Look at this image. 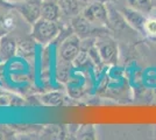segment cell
<instances>
[{
  "instance_id": "obj_17",
  "label": "cell",
  "mask_w": 156,
  "mask_h": 140,
  "mask_svg": "<svg viewBox=\"0 0 156 140\" xmlns=\"http://www.w3.org/2000/svg\"><path fill=\"white\" fill-rule=\"evenodd\" d=\"M144 33L151 35V36H156V19L155 18H149L146 20L144 23Z\"/></svg>"
},
{
  "instance_id": "obj_1",
  "label": "cell",
  "mask_w": 156,
  "mask_h": 140,
  "mask_svg": "<svg viewBox=\"0 0 156 140\" xmlns=\"http://www.w3.org/2000/svg\"><path fill=\"white\" fill-rule=\"evenodd\" d=\"M32 36L36 43L47 45L57 38L59 33V28L56 21L46 20L43 18H40L35 23H33Z\"/></svg>"
},
{
  "instance_id": "obj_25",
  "label": "cell",
  "mask_w": 156,
  "mask_h": 140,
  "mask_svg": "<svg viewBox=\"0 0 156 140\" xmlns=\"http://www.w3.org/2000/svg\"><path fill=\"white\" fill-rule=\"evenodd\" d=\"M151 1V5H153V7L154 8H156V0H150Z\"/></svg>"
},
{
  "instance_id": "obj_4",
  "label": "cell",
  "mask_w": 156,
  "mask_h": 140,
  "mask_svg": "<svg viewBox=\"0 0 156 140\" xmlns=\"http://www.w3.org/2000/svg\"><path fill=\"white\" fill-rule=\"evenodd\" d=\"M82 15L86 20L91 23L97 25H107V18H108V11L107 6L100 2V1H92L85 7L82 12Z\"/></svg>"
},
{
  "instance_id": "obj_3",
  "label": "cell",
  "mask_w": 156,
  "mask_h": 140,
  "mask_svg": "<svg viewBox=\"0 0 156 140\" xmlns=\"http://www.w3.org/2000/svg\"><path fill=\"white\" fill-rule=\"evenodd\" d=\"M41 0H22L14 4L13 7L28 23L33 25L41 18Z\"/></svg>"
},
{
  "instance_id": "obj_16",
  "label": "cell",
  "mask_w": 156,
  "mask_h": 140,
  "mask_svg": "<svg viewBox=\"0 0 156 140\" xmlns=\"http://www.w3.org/2000/svg\"><path fill=\"white\" fill-rule=\"evenodd\" d=\"M91 60L90 56H89V53L86 49H80V52L78 53V55L76 56V59L73 60V63L76 67H84L85 64Z\"/></svg>"
},
{
  "instance_id": "obj_27",
  "label": "cell",
  "mask_w": 156,
  "mask_h": 140,
  "mask_svg": "<svg viewBox=\"0 0 156 140\" xmlns=\"http://www.w3.org/2000/svg\"><path fill=\"white\" fill-rule=\"evenodd\" d=\"M1 76H2V64L0 63V78H1Z\"/></svg>"
},
{
  "instance_id": "obj_5",
  "label": "cell",
  "mask_w": 156,
  "mask_h": 140,
  "mask_svg": "<svg viewBox=\"0 0 156 140\" xmlns=\"http://www.w3.org/2000/svg\"><path fill=\"white\" fill-rule=\"evenodd\" d=\"M80 49V38L73 33L62 41L58 48V54L64 62H73Z\"/></svg>"
},
{
  "instance_id": "obj_21",
  "label": "cell",
  "mask_w": 156,
  "mask_h": 140,
  "mask_svg": "<svg viewBox=\"0 0 156 140\" xmlns=\"http://www.w3.org/2000/svg\"><path fill=\"white\" fill-rule=\"evenodd\" d=\"M8 33H9V31H8V28H7L6 25H5V21H4V19L0 18V39H1L2 36L7 35Z\"/></svg>"
},
{
  "instance_id": "obj_11",
  "label": "cell",
  "mask_w": 156,
  "mask_h": 140,
  "mask_svg": "<svg viewBox=\"0 0 156 140\" xmlns=\"http://www.w3.org/2000/svg\"><path fill=\"white\" fill-rule=\"evenodd\" d=\"M41 102L47 106H61L64 103V96L58 91H51L41 96Z\"/></svg>"
},
{
  "instance_id": "obj_9",
  "label": "cell",
  "mask_w": 156,
  "mask_h": 140,
  "mask_svg": "<svg viewBox=\"0 0 156 140\" xmlns=\"http://www.w3.org/2000/svg\"><path fill=\"white\" fill-rule=\"evenodd\" d=\"M71 27H72V32L78 35L80 39H84L87 38L90 33L92 32V23L89 20H86L83 15H75L72 16L71 21Z\"/></svg>"
},
{
  "instance_id": "obj_18",
  "label": "cell",
  "mask_w": 156,
  "mask_h": 140,
  "mask_svg": "<svg viewBox=\"0 0 156 140\" xmlns=\"http://www.w3.org/2000/svg\"><path fill=\"white\" fill-rule=\"evenodd\" d=\"M78 135H79V138H84V139H87V138L93 139V138H94V137H93V135H94L93 127L89 126V125H85V126L82 127V131L78 132Z\"/></svg>"
},
{
  "instance_id": "obj_14",
  "label": "cell",
  "mask_w": 156,
  "mask_h": 140,
  "mask_svg": "<svg viewBox=\"0 0 156 140\" xmlns=\"http://www.w3.org/2000/svg\"><path fill=\"white\" fill-rule=\"evenodd\" d=\"M127 2H128L129 7L136 9V11H140L142 13H149L154 8L150 0H127Z\"/></svg>"
},
{
  "instance_id": "obj_12",
  "label": "cell",
  "mask_w": 156,
  "mask_h": 140,
  "mask_svg": "<svg viewBox=\"0 0 156 140\" xmlns=\"http://www.w3.org/2000/svg\"><path fill=\"white\" fill-rule=\"evenodd\" d=\"M35 43L36 41L34 40V38H27V39H23L20 42H18V54H20L21 56H30L34 54V50H35Z\"/></svg>"
},
{
  "instance_id": "obj_22",
  "label": "cell",
  "mask_w": 156,
  "mask_h": 140,
  "mask_svg": "<svg viewBox=\"0 0 156 140\" xmlns=\"http://www.w3.org/2000/svg\"><path fill=\"white\" fill-rule=\"evenodd\" d=\"M6 2H8L9 5H14V4H16V2H20V1H22V0H5Z\"/></svg>"
},
{
  "instance_id": "obj_10",
  "label": "cell",
  "mask_w": 156,
  "mask_h": 140,
  "mask_svg": "<svg viewBox=\"0 0 156 140\" xmlns=\"http://www.w3.org/2000/svg\"><path fill=\"white\" fill-rule=\"evenodd\" d=\"M108 11V18H107V25L113 29V31H121L127 26V21L125 19L122 13L118 12L114 7L107 6Z\"/></svg>"
},
{
  "instance_id": "obj_15",
  "label": "cell",
  "mask_w": 156,
  "mask_h": 140,
  "mask_svg": "<svg viewBox=\"0 0 156 140\" xmlns=\"http://www.w3.org/2000/svg\"><path fill=\"white\" fill-rule=\"evenodd\" d=\"M16 95L6 90H0V106H11L13 107L14 100Z\"/></svg>"
},
{
  "instance_id": "obj_6",
  "label": "cell",
  "mask_w": 156,
  "mask_h": 140,
  "mask_svg": "<svg viewBox=\"0 0 156 140\" xmlns=\"http://www.w3.org/2000/svg\"><path fill=\"white\" fill-rule=\"evenodd\" d=\"M121 13H122V15H124L126 21H127V23L130 27H133L134 29H136V31L144 34V23H146V20H147V18L144 16V13L140 12V11H136V9H134L132 7L124 8Z\"/></svg>"
},
{
  "instance_id": "obj_24",
  "label": "cell",
  "mask_w": 156,
  "mask_h": 140,
  "mask_svg": "<svg viewBox=\"0 0 156 140\" xmlns=\"http://www.w3.org/2000/svg\"><path fill=\"white\" fill-rule=\"evenodd\" d=\"M79 1H82V2H86V4H90L92 1H96V0H79Z\"/></svg>"
},
{
  "instance_id": "obj_8",
  "label": "cell",
  "mask_w": 156,
  "mask_h": 140,
  "mask_svg": "<svg viewBox=\"0 0 156 140\" xmlns=\"http://www.w3.org/2000/svg\"><path fill=\"white\" fill-rule=\"evenodd\" d=\"M61 6L55 0H43L41 5V18L50 21H57L61 15Z\"/></svg>"
},
{
  "instance_id": "obj_7",
  "label": "cell",
  "mask_w": 156,
  "mask_h": 140,
  "mask_svg": "<svg viewBox=\"0 0 156 140\" xmlns=\"http://www.w3.org/2000/svg\"><path fill=\"white\" fill-rule=\"evenodd\" d=\"M18 54V42L11 35L0 39V61H8Z\"/></svg>"
},
{
  "instance_id": "obj_13",
  "label": "cell",
  "mask_w": 156,
  "mask_h": 140,
  "mask_svg": "<svg viewBox=\"0 0 156 140\" xmlns=\"http://www.w3.org/2000/svg\"><path fill=\"white\" fill-rule=\"evenodd\" d=\"M62 12L66 15H78L79 14V0H58Z\"/></svg>"
},
{
  "instance_id": "obj_2",
  "label": "cell",
  "mask_w": 156,
  "mask_h": 140,
  "mask_svg": "<svg viewBox=\"0 0 156 140\" xmlns=\"http://www.w3.org/2000/svg\"><path fill=\"white\" fill-rule=\"evenodd\" d=\"M94 45L97 47L99 55L104 63L113 64L117 63L119 59V50L115 41L108 36H100L98 38Z\"/></svg>"
},
{
  "instance_id": "obj_26",
  "label": "cell",
  "mask_w": 156,
  "mask_h": 140,
  "mask_svg": "<svg viewBox=\"0 0 156 140\" xmlns=\"http://www.w3.org/2000/svg\"><path fill=\"white\" fill-rule=\"evenodd\" d=\"M153 134H154V138H156V125L153 128Z\"/></svg>"
},
{
  "instance_id": "obj_19",
  "label": "cell",
  "mask_w": 156,
  "mask_h": 140,
  "mask_svg": "<svg viewBox=\"0 0 156 140\" xmlns=\"http://www.w3.org/2000/svg\"><path fill=\"white\" fill-rule=\"evenodd\" d=\"M12 135H14V132L9 127L0 125V139H8Z\"/></svg>"
},
{
  "instance_id": "obj_20",
  "label": "cell",
  "mask_w": 156,
  "mask_h": 140,
  "mask_svg": "<svg viewBox=\"0 0 156 140\" xmlns=\"http://www.w3.org/2000/svg\"><path fill=\"white\" fill-rule=\"evenodd\" d=\"M69 68H61V69H57V77L61 78L59 81H66L69 78Z\"/></svg>"
},
{
  "instance_id": "obj_23",
  "label": "cell",
  "mask_w": 156,
  "mask_h": 140,
  "mask_svg": "<svg viewBox=\"0 0 156 140\" xmlns=\"http://www.w3.org/2000/svg\"><path fill=\"white\" fill-rule=\"evenodd\" d=\"M9 4L8 2H6L5 0H0V6H8Z\"/></svg>"
}]
</instances>
